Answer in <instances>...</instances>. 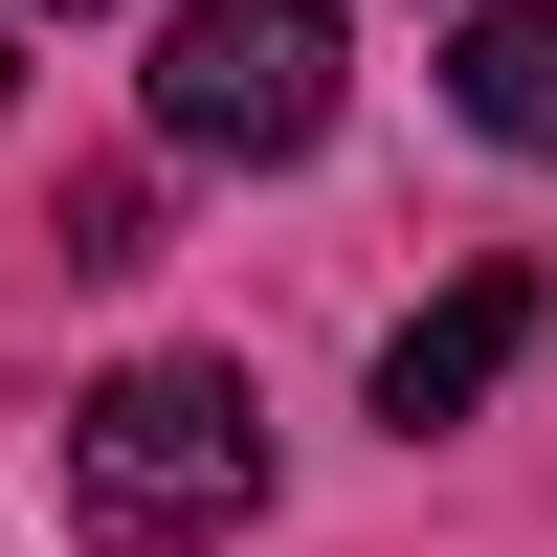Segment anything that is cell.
Segmentation results:
<instances>
[{
	"instance_id": "1",
	"label": "cell",
	"mask_w": 557,
	"mask_h": 557,
	"mask_svg": "<svg viewBox=\"0 0 557 557\" xmlns=\"http://www.w3.org/2000/svg\"><path fill=\"white\" fill-rule=\"evenodd\" d=\"M67 513L112 557H201L268 513V401L246 357H112V380L67 401Z\"/></svg>"
},
{
	"instance_id": "4",
	"label": "cell",
	"mask_w": 557,
	"mask_h": 557,
	"mask_svg": "<svg viewBox=\"0 0 557 557\" xmlns=\"http://www.w3.org/2000/svg\"><path fill=\"white\" fill-rule=\"evenodd\" d=\"M446 112L491 134V157L557 178V0H469V45H446Z\"/></svg>"
},
{
	"instance_id": "5",
	"label": "cell",
	"mask_w": 557,
	"mask_h": 557,
	"mask_svg": "<svg viewBox=\"0 0 557 557\" xmlns=\"http://www.w3.org/2000/svg\"><path fill=\"white\" fill-rule=\"evenodd\" d=\"M45 246H67V268H134V246H157V178H134V157L67 178V223H45Z\"/></svg>"
},
{
	"instance_id": "6",
	"label": "cell",
	"mask_w": 557,
	"mask_h": 557,
	"mask_svg": "<svg viewBox=\"0 0 557 557\" xmlns=\"http://www.w3.org/2000/svg\"><path fill=\"white\" fill-rule=\"evenodd\" d=\"M67 23H89V0H67Z\"/></svg>"
},
{
	"instance_id": "3",
	"label": "cell",
	"mask_w": 557,
	"mask_h": 557,
	"mask_svg": "<svg viewBox=\"0 0 557 557\" xmlns=\"http://www.w3.org/2000/svg\"><path fill=\"white\" fill-rule=\"evenodd\" d=\"M535 335H557V268H469L446 312H401V335H380V424H401V446H424V424H469V401L513 380Z\"/></svg>"
},
{
	"instance_id": "7",
	"label": "cell",
	"mask_w": 557,
	"mask_h": 557,
	"mask_svg": "<svg viewBox=\"0 0 557 557\" xmlns=\"http://www.w3.org/2000/svg\"><path fill=\"white\" fill-rule=\"evenodd\" d=\"M0 89H23V67H0Z\"/></svg>"
},
{
	"instance_id": "2",
	"label": "cell",
	"mask_w": 557,
	"mask_h": 557,
	"mask_svg": "<svg viewBox=\"0 0 557 557\" xmlns=\"http://www.w3.org/2000/svg\"><path fill=\"white\" fill-rule=\"evenodd\" d=\"M312 134H335V0H178L157 23V157L290 178Z\"/></svg>"
}]
</instances>
